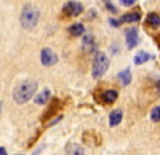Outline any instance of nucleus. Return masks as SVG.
I'll list each match as a JSON object with an SVG mask.
<instances>
[{"mask_svg":"<svg viewBox=\"0 0 160 155\" xmlns=\"http://www.w3.org/2000/svg\"><path fill=\"white\" fill-rule=\"evenodd\" d=\"M37 88H38V85H37L35 80H24L15 88L13 98H15V101L18 104H26V102L31 101L35 96Z\"/></svg>","mask_w":160,"mask_h":155,"instance_id":"1","label":"nucleus"},{"mask_svg":"<svg viewBox=\"0 0 160 155\" xmlns=\"http://www.w3.org/2000/svg\"><path fill=\"white\" fill-rule=\"evenodd\" d=\"M38 19H40V11H38L37 7H34V5H24L22 7L19 22L24 29H28V31L34 29L38 24Z\"/></svg>","mask_w":160,"mask_h":155,"instance_id":"2","label":"nucleus"},{"mask_svg":"<svg viewBox=\"0 0 160 155\" xmlns=\"http://www.w3.org/2000/svg\"><path fill=\"white\" fill-rule=\"evenodd\" d=\"M108 69H109V58L106 56L102 51H96L95 58H93V66H91L93 79H101V77L108 72Z\"/></svg>","mask_w":160,"mask_h":155,"instance_id":"3","label":"nucleus"},{"mask_svg":"<svg viewBox=\"0 0 160 155\" xmlns=\"http://www.w3.org/2000/svg\"><path fill=\"white\" fill-rule=\"evenodd\" d=\"M83 13V5L77 2V0H71L68 2L64 7H62V15L64 16H69V18H74V16H78Z\"/></svg>","mask_w":160,"mask_h":155,"instance_id":"4","label":"nucleus"},{"mask_svg":"<svg viewBox=\"0 0 160 155\" xmlns=\"http://www.w3.org/2000/svg\"><path fill=\"white\" fill-rule=\"evenodd\" d=\"M40 61H42V64L47 66V67L55 66V64L58 62V55L51 48H43L42 51H40Z\"/></svg>","mask_w":160,"mask_h":155,"instance_id":"5","label":"nucleus"},{"mask_svg":"<svg viewBox=\"0 0 160 155\" xmlns=\"http://www.w3.org/2000/svg\"><path fill=\"white\" fill-rule=\"evenodd\" d=\"M125 40H127V46L128 48H135L138 45V29L136 27H128L125 29Z\"/></svg>","mask_w":160,"mask_h":155,"instance_id":"6","label":"nucleus"},{"mask_svg":"<svg viewBox=\"0 0 160 155\" xmlns=\"http://www.w3.org/2000/svg\"><path fill=\"white\" fill-rule=\"evenodd\" d=\"M101 101L104 102V104H112V102L117 101L118 98V93H117V90H106V91H102L99 94Z\"/></svg>","mask_w":160,"mask_h":155,"instance_id":"7","label":"nucleus"},{"mask_svg":"<svg viewBox=\"0 0 160 155\" xmlns=\"http://www.w3.org/2000/svg\"><path fill=\"white\" fill-rule=\"evenodd\" d=\"M69 35L72 37H82L85 35V26L82 22H74L72 26H69Z\"/></svg>","mask_w":160,"mask_h":155,"instance_id":"8","label":"nucleus"},{"mask_svg":"<svg viewBox=\"0 0 160 155\" xmlns=\"http://www.w3.org/2000/svg\"><path fill=\"white\" fill-rule=\"evenodd\" d=\"M83 50L88 51V53H91V51H96V43H95V37H93L91 34H87L83 35Z\"/></svg>","mask_w":160,"mask_h":155,"instance_id":"9","label":"nucleus"},{"mask_svg":"<svg viewBox=\"0 0 160 155\" xmlns=\"http://www.w3.org/2000/svg\"><path fill=\"white\" fill-rule=\"evenodd\" d=\"M122 119H123L122 109H115V110H112L111 115H109V125H111V126H117L120 122H122Z\"/></svg>","mask_w":160,"mask_h":155,"instance_id":"10","label":"nucleus"},{"mask_svg":"<svg viewBox=\"0 0 160 155\" xmlns=\"http://www.w3.org/2000/svg\"><path fill=\"white\" fill-rule=\"evenodd\" d=\"M66 153L68 155H85V149L83 146L80 144H68V147H66Z\"/></svg>","mask_w":160,"mask_h":155,"instance_id":"11","label":"nucleus"},{"mask_svg":"<svg viewBox=\"0 0 160 155\" xmlns=\"http://www.w3.org/2000/svg\"><path fill=\"white\" fill-rule=\"evenodd\" d=\"M141 19V13L139 11H130V13H125L120 19V22H138Z\"/></svg>","mask_w":160,"mask_h":155,"instance_id":"12","label":"nucleus"},{"mask_svg":"<svg viewBox=\"0 0 160 155\" xmlns=\"http://www.w3.org/2000/svg\"><path fill=\"white\" fill-rule=\"evenodd\" d=\"M50 98H51V93H50V90H43L42 93H38V94H35V104H40V106H43V104H47V102L50 101Z\"/></svg>","mask_w":160,"mask_h":155,"instance_id":"13","label":"nucleus"},{"mask_svg":"<svg viewBox=\"0 0 160 155\" xmlns=\"http://www.w3.org/2000/svg\"><path fill=\"white\" fill-rule=\"evenodd\" d=\"M146 22H148L152 29H158L160 27V15H157V13H149L148 18H146Z\"/></svg>","mask_w":160,"mask_h":155,"instance_id":"14","label":"nucleus"},{"mask_svg":"<svg viewBox=\"0 0 160 155\" xmlns=\"http://www.w3.org/2000/svg\"><path fill=\"white\" fill-rule=\"evenodd\" d=\"M118 80H120L122 85H130V82H131V72H130V69H125V70L120 72L118 74Z\"/></svg>","mask_w":160,"mask_h":155,"instance_id":"15","label":"nucleus"},{"mask_svg":"<svg viewBox=\"0 0 160 155\" xmlns=\"http://www.w3.org/2000/svg\"><path fill=\"white\" fill-rule=\"evenodd\" d=\"M151 59V55L146 51H138V55L135 56V64H144Z\"/></svg>","mask_w":160,"mask_h":155,"instance_id":"16","label":"nucleus"},{"mask_svg":"<svg viewBox=\"0 0 160 155\" xmlns=\"http://www.w3.org/2000/svg\"><path fill=\"white\" fill-rule=\"evenodd\" d=\"M151 120L158 123L160 122V106H155L152 110H151Z\"/></svg>","mask_w":160,"mask_h":155,"instance_id":"17","label":"nucleus"},{"mask_svg":"<svg viewBox=\"0 0 160 155\" xmlns=\"http://www.w3.org/2000/svg\"><path fill=\"white\" fill-rule=\"evenodd\" d=\"M120 5H123V7H133L136 3V0H118Z\"/></svg>","mask_w":160,"mask_h":155,"instance_id":"18","label":"nucleus"},{"mask_svg":"<svg viewBox=\"0 0 160 155\" xmlns=\"http://www.w3.org/2000/svg\"><path fill=\"white\" fill-rule=\"evenodd\" d=\"M104 3H106V8H108L109 11H112V13H117V8H115V5H112L109 0H104Z\"/></svg>","mask_w":160,"mask_h":155,"instance_id":"19","label":"nucleus"},{"mask_svg":"<svg viewBox=\"0 0 160 155\" xmlns=\"http://www.w3.org/2000/svg\"><path fill=\"white\" fill-rule=\"evenodd\" d=\"M61 119H62V115H56V117L53 119L51 122H48V126H53V125H55V123H58V122H59Z\"/></svg>","mask_w":160,"mask_h":155,"instance_id":"20","label":"nucleus"},{"mask_svg":"<svg viewBox=\"0 0 160 155\" xmlns=\"http://www.w3.org/2000/svg\"><path fill=\"white\" fill-rule=\"evenodd\" d=\"M109 24H111V26H114V27H118V26L122 24V22H120L118 19H109Z\"/></svg>","mask_w":160,"mask_h":155,"instance_id":"21","label":"nucleus"},{"mask_svg":"<svg viewBox=\"0 0 160 155\" xmlns=\"http://www.w3.org/2000/svg\"><path fill=\"white\" fill-rule=\"evenodd\" d=\"M0 155H8V153H7V149H5V147H0Z\"/></svg>","mask_w":160,"mask_h":155,"instance_id":"22","label":"nucleus"},{"mask_svg":"<svg viewBox=\"0 0 160 155\" xmlns=\"http://www.w3.org/2000/svg\"><path fill=\"white\" fill-rule=\"evenodd\" d=\"M157 90H158V91H160V82H157Z\"/></svg>","mask_w":160,"mask_h":155,"instance_id":"23","label":"nucleus"},{"mask_svg":"<svg viewBox=\"0 0 160 155\" xmlns=\"http://www.w3.org/2000/svg\"><path fill=\"white\" fill-rule=\"evenodd\" d=\"M0 110H2V102H0Z\"/></svg>","mask_w":160,"mask_h":155,"instance_id":"24","label":"nucleus"}]
</instances>
